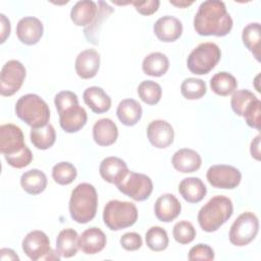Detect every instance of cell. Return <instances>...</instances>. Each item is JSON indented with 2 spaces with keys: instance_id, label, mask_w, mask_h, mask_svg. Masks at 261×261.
Wrapping results in <instances>:
<instances>
[{
  "instance_id": "cell-1",
  "label": "cell",
  "mask_w": 261,
  "mask_h": 261,
  "mask_svg": "<svg viewBox=\"0 0 261 261\" xmlns=\"http://www.w3.org/2000/svg\"><path fill=\"white\" fill-rule=\"evenodd\" d=\"M232 24L225 4L219 0L202 2L194 17V29L201 36L224 37L230 33Z\"/></svg>"
},
{
  "instance_id": "cell-2",
  "label": "cell",
  "mask_w": 261,
  "mask_h": 261,
  "mask_svg": "<svg viewBox=\"0 0 261 261\" xmlns=\"http://www.w3.org/2000/svg\"><path fill=\"white\" fill-rule=\"evenodd\" d=\"M54 104L59 114V124L65 133H76L87 123L86 110L79 105L75 93L61 91L54 98Z\"/></svg>"
},
{
  "instance_id": "cell-3",
  "label": "cell",
  "mask_w": 261,
  "mask_h": 261,
  "mask_svg": "<svg viewBox=\"0 0 261 261\" xmlns=\"http://www.w3.org/2000/svg\"><path fill=\"white\" fill-rule=\"evenodd\" d=\"M98 195L93 185L82 182L71 192L69 199V213L77 223H88L96 216Z\"/></svg>"
},
{
  "instance_id": "cell-4",
  "label": "cell",
  "mask_w": 261,
  "mask_h": 261,
  "mask_svg": "<svg viewBox=\"0 0 261 261\" xmlns=\"http://www.w3.org/2000/svg\"><path fill=\"white\" fill-rule=\"evenodd\" d=\"M233 205L229 198L225 196H214L211 198L198 213V223L207 232L216 231L232 215Z\"/></svg>"
},
{
  "instance_id": "cell-5",
  "label": "cell",
  "mask_w": 261,
  "mask_h": 261,
  "mask_svg": "<svg viewBox=\"0 0 261 261\" xmlns=\"http://www.w3.org/2000/svg\"><path fill=\"white\" fill-rule=\"evenodd\" d=\"M15 113L20 120L32 128L45 126L50 119L48 104L36 94L21 96L15 104Z\"/></svg>"
},
{
  "instance_id": "cell-6",
  "label": "cell",
  "mask_w": 261,
  "mask_h": 261,
  "mask_svg": "<svg viewBox=\"0 0 261 261\" xmlns=\"http://www.w3.org/2000/svg\"><path fill=\"white\" fill-rule=\"evenodd\" d=\"M136 205L127 201L111 200L103 210V221L111 230H120L134 225L138 219Z\"/></svg>"
},
{
  "instance_id": "cell-7",
  "label": "cell",
  "mask_w": 261,
  "mask_h": 261,
  "mask_svg": "<svg viewBox=\"0 0 261 261\" xmlns=\"http://www.w3.org/2000/svg\"><path fill=\"white\" fill-rule=\"evenodd\" d=\"M220 58V48L215 43L205 42L193 49L188 57L187 65L189 70L194 74H207L215 67Z\"/></svg>"
},
{
  "instance_id": "cell-8",
  "label": "cell",
  "mask_w": 261,
  "mask_h": 261,
  "mask_svg": "<svg viewBox=\"0 0 261 261\" xmlns=\"http://www.w3.org/2000/svg\"><path fill=\"white\" fill-rule=\"evenodd\" d=\"M22 251L33 261L59 260L60 254L51 250L48 236L42 230L30 231L22 240Z\"/></svg>"
},
{
  "instance_id": "cell-9",
  "label": "cell",
  "mask_w": 261,
  "mask_h": 261,
  "mask_svg": "<svg viewBox=\"0 0 261 261\" xmlns=\"http://www.w3.org/2000/svg\"><path fill=\"white\" fill-rule=\"evenodd\" d=\"M259 231V219L253 212H244L233 221L229 229V242L237 247L250 244Z\"/></svg>"
},
{
  "instance_id": "cell-10",
  "label": "cell",
  "mask_w": 261,
  "mask_h": 261,
  "mask_svg": "<svg viewBox=\"0 0 261 261\" xmlns=\"http://www.w3.org/2000/svg\"><path fill=\"white\" fill-rule=\"evenodd\" d=\"M116 187L119 192L139 202L147 200L153 192L152 179L146 174L134 171H128Z\"/></svg>"
},
{
  "instance_id": "cell-11",
  "label": "cell",
  "mask_w": 261,
  "mask_h": 261,
  "mask_svg": "<svg viewBox=\"0 0 261 261\" xmlns=\"http://www.w3.org/2000/svg\"><path fill=\"white\" fill-rule=\"evenodd\" d=\"M27 70L18 60L7 61L0 73V93L4 97L14 95L22 86Z\"/></svg>"
},
{
  "instance_id": "cell-12",
  "label": "cell",
  "mask_w": 261,
  "mask_h": 261,
  "mask_svg": "<svg viewBox=\"0 0 261 261\" xmlns=\"http://www.w3.org/2000/svg\"><path fill=\"white\" fill-rule=\"evenodd\" d=\"M206 177L208 182L214 188L231 190L240 185L242 173L234 166L216 164L208 168Z\"/></svg>"
},
{
  "instance_id": "cell-13",
  "label": "cell",
  "mask_w": 261,
  "mask_h": 261,
  "mask_svg": "<svg viewBox=\"0 0 261 261\" xmlns=\"http://www.w3.org/2000/svg\"><path fill=\"white\" fill-rule=\"evenodd\" d=\"M25 147L21 128L12 123L0 126V152L3 155H12Z\"/></svg>"
},
{
  "instance_id": "cell-14",
  "label": "cell",
  "mask_w": 261,
  "mask_h": 261,
  "mask_svg": "<svg viewBox=\"0 0 261 261\" xmlns=\"http://www.w3.org/2000/svg\"><path fill=\"white\" fill-rule=\"evenodd\" d=\"M147 137L151 145L158 149H164L173 143L174 130L166 120L156 119L149 123Z\"/></svg>"
},
{
  "instance_id": "cell-15",
  "label": "cell",
  "mask_w": 261,
  "mask_h": 261,
  "mask_svg": "<svg viewBox=\"0 0 261 261\" xmlns=\"http://www.w3.org/2000/svg\"><path fill=\"white\" fill-rule=\"evenodd\" d=\"M44 33L42 21L35 16H24L16 24V36L24 45L37 44Z\"/></svg>"
},
{
  "instance_id": "cell-16",
  "label": "cell",
  "mask_w": 261,
  "mask_h": 261,
  "mask_svg": "<svg viewBox=\"0 0 261 261\" xmlns=\"http://www.w3.org/2000/svg\"><path fill=\"white\" fill-rule=\"evenodd\" d=\"M153 31L158 40L170 43L176 41L181 36L182 23L178 18L172 15H165L155 21Z\"/></svg>"
},
{
  "instance_id": "cell-17",
  "label": "cell",
  "mask_w": 261,
  "mask_h": 261,
  "mask_svg": "<svg viewBox=\"0 0 261 261\" xmlns=\"http://www.w3.org/2000/svg\"><path fill=\"white\" fill-rule=\"evenodd\" d=\"M128 171L126 163L122 159L114 156L104 158L99 166L101 177L105 181L113 185L119 184Z\"/></svg>"
},
{
  "instance_id": "cell-18",
  "label": "cell",
  "mask_w": 261,
  "mask_h": 261,
  "mask_svg": "<svg viewBox=\"0 0 261 261\" xmlns=\"http://www.w3.org/2000/svg\"><path fill=\"white\" fill-rule=\"evenodd\" d=\"M100 67V55L95 49H86L75 58L74 68L77 75L84 80L94 77Z\"/></svg>"
},
{
  "instance_id": "cell-19",
  "label": "cell",
  "mask_w": 261,
  "mask_h": 261,
  "mask_svg": "<svg viewBox=\"0 0 261 261\" xmlns=\"http://www.w3.org/2000/svg\"><path fill=\"white\" fill-rule=\"evenodd\" d=\"M106 243L105 233L96 226L83 231L77 240L79 249L87 255H94L101 252L105 248Z\"/></svg>"
},
{
  "instance_id": "cell-20",
  "label": "cell",
  "mask_w": 261,
  "mask_h": 261,
  "mask_svg": "<svg viewBox=\"0 0 261 261\" xmlns=\"http://www.w3.org/2000/svg\"><path fill=\"white\" fill-rule=\"evenodd\" d=\"M99 13V7L92 0L77 1L70 10V19L77 27H90L94 23Z\"/></svg>"
},
{
  "instance_id": "cell-21",
  "label": "cell",
  "mask_w": 261,
  "mask_h": 261,
  "mask_svg": "<svg viewBox=\"0 0 261 261\" xmlns=\"http://www.w3.org/2000/svg\"><path fill=\"white\" fill-rule=\"evenodd\" d=\"M181 211L180 202L172 194H163L155 202L154 213L158 220L170 222L174 220Z\"/></svg>"
},
{
  "instance_id": "cell-22",
  "label": "cell",
  "mask_w": 261,
  "mask_h": 261,
  "mask_svg": "<svg viewBox=\"0 0 261 261\" xmlns=\"http://www.w3.org/2000/svg\"><path fill=\"white\" fill-rule=\"evenodd\" d=\"M173 167L182 173L197 171L202 164V158L198 152L193 149L182 148L177 150L171 158Z\"/></svg>"
},
{
  "instance_id": "cell-23",
  "label": "cell",
  "mask_w": 261,
  "mask_h": 261,
  "mask_svg": "<svg viewBox=\"0 0 261 261\" xmlns=\"http://www.w3.org/2000/svg\"><path fill=\"white\" fill-rule=\"evenodd\" d=\"M83 99L86 105L95 113L107 112L111 107V98L100 87H89L84 91Z\"/></svg>"
},
{
  "instance_id": "cell-24",
  "label": "cell",
  "mask_w": 261,
  "mask_h": 261,
  "mask_svg": "<svg viewBox=\"0 0 261 261\" xmlns=\"http://www.w3.org/2000/svg\"><path fill=\"white\" fill-rule=\"evenodd\" d=\"M118 137V128L110 118H101L93 125V139L99 146H110Z\"/></svg>"
},
{
  "instance_id": "cell-25",
  "label": "cell",
  "mask_w": 261,
  "mask_h": 261,
  "mask_svg": "<svg viewBox=\"0 0 261 261\" xmlns=\"http://www.w3.org/2000/svg\"><path fill=\"white\" fill-rule=\"evenodd\" d=\"M178 193L188 203L201 202L207 193V188L199 177L184 178L178 185Z\"/></svg>"
},
{
  "instance_id": "cell-26",
  "label": "cell",
  "mask_w": 261,
  "mask_h": 261,
  "mask_svg": "<svg viewBox=\"0 0 261 261\" xmlns=\"http://www.w3.org/2000/svg\"><path fill=\"white\" fill-rule=\"evenodd\" d=\"M142 106L135 99H123L119 102L116 109V115L119 121L126 126L137 124L142 117Z\"/></svg>"
},
{
  "instance_id": "cell-27",
  "label": "cell",
  "mask_w": 261,
  "mask_h": 261,
  "mask_svg": "<svg viewBox=\"0 0 261 261\" xmlns=\"http://www.w3.org/2000/svg\"><path fill=\"white\" fill-rule=\"evenodd\" d=\"M20 185L23 191L28 194L38 195L45 191L47 187V176L40 169H30L22 173L20 177Z\"/></svg>"
},
{
  "instance_id": "cell-28",
  "label": "cell",
  "mask_w": 261,
  "mask_h": 261,
  "mask_svg": "<svg viewBox=\"0 0 261 261\" xmlns=\"http://www.w3.org/2000/svg\"><path fill=\"white\" fill-rule=\"evenodd\" d=\"M169 68V60L167 56L161 52H153L148 54L143 62L142 69L145 74L151 76H162Z\"/></svg>"
},
{
  "instance_id": "cell-29",
  "label": "cell",
  "mask_w": 261,
  "mask_h": 261,
  "mask_svg": "<svg viewBox=\"0 0 261 261\" xmlns=\"http://www.w3.org/2000/svg\"><path fill=\"white\" fill-rule=\"evenodd\" d=\"M77 240L79 234L74 229L64 228L60 230L56 239V251L61 257H73L79 250Z\"/></svg>"
},
{
  "instance_id": "cell-30",
  "label": "cell",
  "mask_w": 261,
  "mask_h": 261,
  "mask_svg": "<svg viewBox=\"0 0 261 261\" xmlns=\"http://www.w3.org/2000/svg\"><path fill=\"white\" fill-rule=\"evenodd\" d=\"M242 40L247 49L254 55L257 61H260L261 49V28L259 22L247 24L242 33Z\"/></svg>"
},
{
  "instance_id": "cell-31",
  "label": "cell",
  "mask_w": 261,
  "mask_h": 261,
  "mask_svg": "<svg viewBox=\"0 0 261 261\" xmlns=\"http://www.w3.org/2000/svg\"><path fill=\"white\" fill-rule=\"evenodd\" d=\"M211 90L218 96H228L238 88L237 79L229 72L220 71L215 73L210 80Z\"/></svg>"
},
{
  "instance_id": "cell-32",
  "label": "cell",
  "mask_w": 261,
  "mask_h": 261,
  "mask_svg": "<svg viewBox=\"0 0 261 261\" xmlns=\"http://www.w3.org/2000/svg\"><path fill=\"white\" fill-rule=\"evenodd\" d=\"M31 142L39 150H47L52 147L56 140V133L52 124L31 129Z\"/></svg>"
},
{
  "instance_id": "cell-33",
  "label": "cell",
  "mask_w": 261,
  "mask_h": 261,
  "mask_svg": "<svg viewBox=\"0 0 261 261\" xmlns=\"http://www.w3.org/2000/svg\"><path fill=\"white\" fill-rule=\"evenodd\" d=\"M145 240L148 248L154 252L164 251L169 243L167 232L161 226L150 227L146 232Z\"/></svg>"
},
{
  "instance_id": "cell-34",
  "label": "cell",
  "mask_w": 261,
  "mask_h": 261,
  "mask_svg": "<svg viewBox=\"0 0 261 261\" xmlns=\"http://www.w3.org/2000/svg\"><path fill=\"white\" fill-rule=\"evenodd\" d=\"M138 95L144 103L148 105H155L161 99L162 89L158 83L147 80L141 82V84L139 85Z\"/></svg>"
},
{
  "instance_id": "cell-35",
  "label": "cell",
  "mask_w": 261,
  "mask_h": 261,
  "mask_svg": "<svg viewBox=\"0 0 261 261\" xmlns=\"http://www.w3.org/2000/svg\"><path fill=\"white\" fill-rule=\"evenodd\" d=\"M207 92L206 84L201 79L188 77L180 85V93L188 100H198Z\"/></svg>"
},
{
  "instance_id": "cell-36",
  "label": "cell",
  "mask_w": 261,
  "mask_h": 261,
  "mask_svg": "<svg viewBox=\"0 0 261 261\" xmlns=\"http://www.w3.org/2000/svg\"><path fill=\"white\" fill-rule=\"evenodd\" d=\"M77 175L76 168L70 162L62 161L55 164L52 168V177L55 182L61 186L71 184Z\"/></svg>"
},
{
  "instance_id": "cell-37",
  "label": "cell",
  "mask_w": 261,
  "mask_h": 261,
  "mask_svg": "<svg viewBox=\"0 0 261 261\" xmlns=\"http://www.w3.org/2000/svg\"><path fill=\"white\" fill-rule=\"evenodd\" d=\"M256 98L257 97L249 90L243 89V90L234 91L230 99V106L232 111L238 116H243V113L247 108V106Z\"/></svg>"
},
{
  "instance_id": "cell-38",
  "label": "cell",
  "mask_w": 261,
  "mask_h": 261,
  "mask_svg": "<svg viewBox=\"0 0 261 261\" xmlns=\"http://www.w3.org/2000/svg\"><path fill=\"white\" fill-rule=\"evenodd\" d=\"M196 233L197 232L194 225L187 220L176 222L172 229V236L174 240L180 245H187L193 242L196 238Z\"/></svg>"
},
{
  "instance_id": "cell-39",
  "label": "cell",
  "mask_w": 261,
  "mask_h": 261,
  "mask_svg": "<svg viewBox=\"0 0 261 261\" xmlns=\"http://www.w3.org/2000/svg\"><path fill=\"white\" fill-rule=\"evenodd\" d=\"M261 102L258 98L253 100L245 109L243 117L246 120V123L253 128L260 129V113H261Z\"/></svg>"
},
{
  "instance_id": "cell-40",
  "label": "cell",
  "mask_w": 261,
  "mask_h": 261,
  "mask_svg": "<svg viewBox=\"0 0 261 261\" xmlns=\"http://www.w3.org/2000/svg\"><path fill=\"white\" fill-rule=\"evenodd\" d=\"M4 158L10 166L14 168H23L32 162L33 154H32V151L29 149V147L25 146L21 151L15 154L4 155Z\"/></svg>"
},
{
  "instance_id": "cell-41",
  "label": "cell",
  "mask_w": 261,
  "mask_h": 261,
  "mask_svg": "<svg viewBox=\"0 0 261 261\" xmlns=\"http://www.w3.org/2000/svg\"><path fill=\"white\" fill-rule=\"evenodd\" d=\"M215 257L213 249L206 244H198L189 251L188 259L191 261H211Z\"/></svg>"
},
{
  "instance_id": "cell-42",
  "label": "cell",
  "mask_w": 261,
  "mask_h": 261,
  "mask_svg": "<svg viewBox=\"0 0 261 261\" xmlns=\"http://www.w3.org/2000/svg\"><path fill=\"white\" fill-rule=\"evenodd\" d=\"M120 245L126 251H137L143 245L141 236L137 232H125L120 238Z\"/></svg>"
},
{
  "instance_id": "cell-43",
  "label": "cell",
  "mask_w": 261,
  "mask_h": 261,
  "mask_svg": "<svg viewBox=\"0 0 261 261\" xmlns=\"http://www.w3.org/2000/svg\"><path fill=\"white\" fill-rule=\"evenodd\" d=\"M128 3L133 4L136 10L143 15H151L155 13L160 5L158 0H146V1H129Z\"/></svg>"
},
{
  "instance_id": "cell-44",
  "label": "cell",
  "mask_w": 261,
  "mask_h": 261,
  "mask_svg": "<svg viewBox=\"0 0 261 261\" xmlns=\"http://www.w3.org/2000/svg\"><path fill=\"white\" fill-rule=\"evenodd\" d=\"M0 22H1V43H4L7 37L10 35V21L9 19L3 14H0Z\"/></svg>"
},
{
  "instance_id": "cell-45",
  "label": "cell",
  "mask_w": 261,
  "mask_h": 261,
  "mask_svg": "<svg viewBox=\"0 0 261 261\" xmlns=\"http://www.w3.org/2000/svg\"><path fill=\"white\" fill-rule=\"evenodd\" d=\"M260 136L258 135L252 142H251V148L250 152L253 158L256 160H260Z\"/></svg>"
},
{
  "instance_id": "cell-46",
  "label": "cell",
  "mask_w": 261,
  "mask_h": 261,
  "mask_svg": "<svg viewBox=\"0 0 261 261\" xmlns=\"http://www.w3.org/2000/svg\"><path fill=\"white\" fill-rule=\"evenodd\" d=\"M0 257L1 260H19L18 256L15 254V252L11 249L3 248L0 250Z\"/></svg>"
},
{
  "instance_id": "cell-47",
  "label": "cell",
  "mask_w": 261,
  "mask_h": 261,
  "mask_svg": "<svg viewBox=\"0 0 261 261\" xmlns=\"http://www.w3.org/2000/svg\"><path fill=\"white\" fill-rule=\"evenodd\" d=\"M170 4L176 6V7H179V8H185V7H188L190 5H192L194 3V1H186V0H182V1H169Z\"/></svg>"
}]
</instances>
